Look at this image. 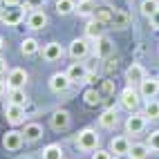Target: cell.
<instances>
[{
    "mask_svg": "<svg viewBox=\"0 0 159 159\" xmlns=\"http://www.w3.org/2000/svg\"><path fill=\"white\" fill-rule=\"evenodd\" d=\"M74 143H76L79 150L83 152H94L99 148V134L94 128H83L79 134H76V139H74Z\"/></svg>",
    "mask_w": 159,
    "mask_h": 159,
    "instance_id": "1",
    "label": "cell"
},
{
    "mask_svg": "<svg viewBox=\"0 0 159 159\" xmlns=\"http://www.w3.org/2000/svg\"><path fill=\"white\" fill-rule=\"evenodd\" d=\"M119 99H121V105L128 112H137V110H139V105H141V94H139V90H137L134 85L123 88L121 94H119Z\"/></svg>",
    "mask_w": 159,
    "mask_h": 159,
    "instance_id": "2",
    "label": "cell"
},
{
    "mask_svg": "<svg viewBox=\"0 0 159 159\" xmlns=\"http://www.w3.org/2000/svg\"><path fill=\"white\" fill-rule=\"evenodd\" d=\"M2 25H7V27H16V25H20L25 20V5H18V7H7V9H2Z\"/></svg>",
    "mask_w": 159,
    "mask_h": 159,
    "instance_id": "3",
    "label": "cell"
},
{
    "mask_svg": "<svg viewBox=\"0 0 159 159\" xmlns=\"http://www.w3.org/2000/svg\"><path fill=\"white\" fill-rule=\"evenodd\" d=\"M146 123H148V116L143 112H130V116L125 119V132L128 134H139L146 130Z\"/></svg>",
    "mask_w": 159,
    "mask_h": 159,
    "instance_id": "4",
    "label": "cell"
},
{
    "mask_svg": "<svg viewBox=\"0 0 159 159\" xmlns=\"http://www.w3.org/2000/svg\"><path fill=\"white\" fill-rule=\"evenodd\" d=\"M90 43L85 38H74L72 43H70V47H67V54L74 58V61H83L88 54H90Z\"/></svg>",
    "mask_w": 159,
    "mask_h": 159,
    "instance_id": "5",
    "label": "cell"
},
{
    "mask_svg": "<svg viewBox=\"0 0 159 159\" xmlns=\"http://www.w3.org/2000/svg\"><path fill=\"white\" fill-rule=\"evenodd\" d=\"M65 72H67V76L72 79V83L88 81V76H90V70H88V65H85V63H81V61H74V63H70V67H67Z\"/></svg>",
    "mask_w": 159,
    "mask_h": 159,
    "instance_id": "6",
    "label": "cell"
},
{
    "mask_svg": "<svg viewBox=\"0 0 159 159\" xmlns=\"http://www.w3.org/2000/svg\"><path fill=\"white\" fill-rule=\"evenodd\" d=\"M112 54H114V43L105 34L94 40V56L97 58H110Z\"/></svg>",
    "mask_w": 159,
    "mask_h": 159,
    "instance_id": "7",
    "label": "cell"
},
{
    "mask_svg": "<svg viewBox=\"0 0 159 159\" xmlns=\"http://www.w3.org/2000/svg\"><path fill=\"white\" fill-rule=\"evenodd\" d=\"M49 90L52 92H67L70 85H72V79L67 76V72H56L49 76Z\"/></svg>",
    "mask_w": 159,
    "mask_h": 159,
    "instance_id": "8",
    "label": "cell"
},
{
    "mask_svg": "<svg viewBox=\"0 0 159 159\" xmlns=\"http://www.w3.org/2000/svg\"><path fill=\"white\" fill-rule=\"evenodd\" d=\"M27 72L23 70V67H14V70H9V74H7V88L9 90H16V88H25V83H27Z\"/></svg>",
    "mask_w": 159,
    "mask_h": 159,
    "instance_id": "9",
    "label": "cell"
},
{
    "mask_svg": "<svg viewBox=\"0 0 159 159\" xmlns=\"http://www.w3.org/2000/svg\"><path fill=\"white\" fill-rule=\"evenodd\" d=\"M137 90H139V94H141V99H155L157 94H159V81L157 79H143L139 85H137Z\"/></svg>",
    "mask_w": 159,
    "mask_h": 159,
    "instance_id": "10",
    "label": "cell"
},
{
    "mask_svg": "<svg viewBox=\"0 0 159 159\" xmlns=\"http://www.w3.org/2000/svg\"><path fill=\"white\" fill-rule=\"evenodd\" d=\"M130 146H132V141H130L125 134H116V137H112L108 150L114 152V155H128V152H130Z\"/></svg>",
    "mask_w": 159,
    "mask_h": 159,
    "instance_id": "11",
    "label": "cell"
},
{
    "mask_svg": "<svg viewBox=\"0 0 159 159\" xmlns=\"http://www.w3.org/2000/svg\"><path fill=\"white\" fill-rule=\"evenodd\" d=\"M5 116H7V121L11 123V125H20V123H25V108L23 105H14V103H7V110H5Z\"/></svg>",
    "mask_w": 159,
    "mask_h": 159,
    "instance_id": "12",
    "label": "cell"
},
{
    "mask_svg": "<svg viewBox=\"0 0 159 159\" xmlns=\"http://www.w3.org/2000/svg\"><path fill=\"white\" fill-rule=\"evenodd\" d=\"M143 79H146L143 65H139V63H132V65H128V70H125V81H128V85H139Z\"/></svg>",
    "mask_w": 159,
    "mask_h": 159,
    "instance_id": "13",
    "label": "cell"
},
{
    "mask_svg": "<svg viewBox=\"0 0 159 159\" xmlns=\"http://www.w3.org/2000/svg\"><path fill=\"white\" fill-rule=\"evenodd\" d=\"M40 54H43V58H45V61L54 63V61H61V58H63L65 49L61 47V43H47V45L40 47Z\"/></svg>",
    "mask_w": 159,
    "mask_h": 159,
    "instance_id": "14",
    "label": "cell"
},
{
    "mask_svg": "<svg viewBox=\"0 0 159 159\" xmlns=\"http://www.w3.org/2000/svg\"><path fill=\"white\" fill-rule=\"evenodd\" d=\"M23 141H25V137L18 130H7L2 134V146L7 148V150H18V148L23 146Z\"/></svg>",
    "mask_w": 159,
    "mask_h": 159,
    "instance_id": "15",
    "label": "cell"
},
{
    "mask_svg": "<svg viewBox=\"0 0 159 159\" xmlns=\"http://www.w3.org/2000/svg\"><path fill=\"white\" fill-rule=\"evenodd\" d=\"M27 27L34 29V31L45 29L47 27V14L43 11V9H34V11L29 14V18H27Z\"/></svg>",
    "mask_w": 159,
    "mask_h": 159,
    "instance_id": "16",
    "label": "cell"
},
{
    "mask_svg": "<svg viewBox=\"0 0 159 159\" xmlns=\"http://www.w3.org/2000/svg\"><path fill=\"white\" fill-rule=\"evenodd\" d=\"M116 123H119V116H116V110L114 108H108V110H103L101 116H99V125L103 130H112L116 128Z\"/></svg>",
    "mask_w": 159,
    "mask_h": 159,
    "instance_id": "17",
    "label": "cell"
},
{
    "mask_svg": "<svg viewBox=\"0 0 159 159\" xmlns=\"http://www.w3.org/2000/svg\"><path fill=\"white\" fill-rule=\"evenodd\" d=\"M130 25V16L123 11V9H114L112 11V18H110V27L112 29H125Z\"/></svg>",
    "mask_w": 159,
    "mask_h": 159,
    "instance_id": "18",
    "label": "cell"
},
{
    "mask_svg": "<svg viewBox=\"0 0 159 159\" xmlns=\"http://www.w3.org/2000/svg\"><path fill=\"white\" fill-rule=\"evenodd\" d=\"M105 27H108V25H103L101 20H97V18H92L90 23L85 25V36H88V38H92V40H97V38H101V36H103V31H105Z\"/></svg>",
    "mask_w": 159,
    "mask_h": 159,
    "instance_id": "19",
    "label": "cell"
},
{
    "mask_svg": "<svg viewBox=\"0 0 159 159\" xmlns=\"http://www.w3.org/2000/svg\"><path fill=\"white\" fill-rule=\"evenodd\" d=\"M70 125V112L67 110H56L52 114V128L54 130H65Z\"/></svg>",
    "mask_w": 159,
    "mask_h": 159,
    "instance_id": "20",
    "label": "cell"
},
{
    "mask_svg": "<svg viewBox=\"0 0 159 159\" xmlns=\"http://www.w3.org/2000/svg\"><path fill=\"white\" fill-rule=\"evenodd\" d=\"M23 137H25V141H38L43 137V125L40 123H25Z\"/></svg>",
    "mask_w": 159,
    "mask_h": 159,
    "instance_id": "21",
    "label": "cell"
},
{
    "mask_svg": "<svg viewBox=\"0 0 159 159\" xmlns=\"http://www.w3.org/2000/svg\"><path fill=\"white\" fill-rule=\"evenodd\" d=\"M20 52H23V56H34V54L40 52V43L29 36V38H25L23 43H20Z\"/></svg>",
    "mask_w": 159,
    "mask_h": 159,
    "instance_id": "22",
    "label": "cell"
},
{
    "mask_svg": "<svg viewBox=\"0 0 159 159\" xmlns=\"http://www.w3.org/2000/svg\"><path fill=\"white\" fill-rule=\"evenodd\" d=\"M7 99H9V103H14V105H27V92H25V88H16V90H9L7 92Z\"/></svg>",
    "mask_w": 159,
    "mask_h": 159,
    "instance_id": "23",
    "label": "cell"
},
{
    "mask_svg": "<svg viewBox=\"0 0 159 159\" xmlns=\"http://www.w3.org/2000/svg\"><path fill=\"white\" fill-rule=\"evenodd\" d=\"M83 101H85V105H90V108H94V105H99L103 101V94L97 90V88H90L83 92Z\"/></svg>",
    "mask_w": 159,
    "mask_h": 159,
    "instance_id": "24",
    "label": "cell"
},
{
    "mask_svg": "<svg viewBox=\"0 0 159 159\" xmlns=\"http://www.w3.org/2000/svg\"><path fill=\"white\" fill-rule=\"evenodd\" d=\"M76 11V2L74 0H56V14L58 16H70Z\"/></svg>",
    "mask_w": 159,
    "mask_h": 159,
    "instance_id": "25",
    "label": "cell"
},
{
    "mask_svg": "<svg viewBox=\"0 0 159 159\" xmlns=\"http://www.w3.org/2000/svg\"><path fill=\"white\" fill-rule=\"evenodd\" d=\"M63 157H65V152L58 143H49L43 148V159H63Z\"/></svg>",
    "mask_w": 159,
    "mask_h": 159,
    "instance_id": "26",
    "label": "cell"
},
{
    "mask_svg": "<svg viewBox=\"0 0 159 159\" xmlns=\"http://www.w3.org/2000/svg\"><path fill=\"white\" fill-rule=\"evenodd\" d=\"M94 9H97V5L92 0H79L76 2V14L79 16H94Z\"/></svg>",
    "mask_w": 159,
    "mask_h": 159,
    "instance_id": "27",
    "label": "cell"
},
{
    "mask_svg": "<svg viewBox=\"0 0 159 159\" xmlns=\"http://www.w3.org/2000/svg\"><path fill=\"white\" fill-rule=\"evenodd\" d=\"M143 114L148 116V119H159V101L157 99H148L146 101V108H143Z\"/></svg>",
    "mask_w": 159,
    "mask_h": 159,
    "instance_id": "28",
    "label": "cell"
},
{
    "mask_svg": "<svg viewBox=\"0 0 159 159\" xmlns=\"http://www.w3.org/2000/svg\"><path fill=\"white\" fill-rule=\"evenodd\" d=\"M148 152H150V148H148L146 143H132L128 155H130L132 159H146V157H148Z\"/></svg>",
    "mask_w": 159,
    "mask_h": 159,
    "instance_id": "29",
    "label": "cell"
},
{
    "mask_svg": "<svg viewBox=\"0 0 159 159\" xmlns=\"http://www.w3.org/2000/svg\"><path fill=\"white\" fill-rule=\"evenodd\" d=\"M157 9H159V0H143V2H141V16L150 18Z\"/></svg>",
    "mask_w": 159,
    "mask_h": 159,
    "instance_id": "30",
    "label": "cell"
},
{
    "mask_svg": "<svg viewBox=\"0 0 159 159\" xmlns=\"http://www.w3.org/2000/svg\"><path fill=\"white\" fill-rule=\"evenodd\" d=\"M112 11H114V9H108V7H103V9H94V16H92V18H97V20H101L103 25H108V27H110Z\"/></svg>",
    "mask_w": 159,
    "mask_h": 159,
    "instance_id": "31",
    "label": "cell"
},
{
    "mask_svg": "<svg viewBox=\"0 0 159 159\" xmlns=\"http://www.w3.org/2000/svg\"><path fill=\"white\" fill-rule=\"evenodd\" d=\"M146 146L150 148L152 152H159V130H152L150 134H148V141H146Z\"/></svg>",
    "mask_w": 159,
    "mask_h": 159,
    "instance_id": "32",
    "label": "cell"
},
{
    "mask_svg": "<svg viewBox=\"0 0 159 159\" xmlns=\"http://www.w3.org/2000/svg\"><path fill=\"white\" fill-rule=\"evenodd\" d=\"M45 2H47V0H25V7L34 11V9H43V7H45Z\"/></svg>",
    "mask_w": 159,
    "mask_h": 159,
    "instance_id": "33",
    "label": "cell"
},
{
    "mask_svg": "<svg viewBox=\"0 0 159 159\" xmlns=\"http://www.w3.org/2000/svg\"><path fill=\"white\" fill-rule=\"evenodd\" d=\"M92 159H112V152L103 150V148H97V150L92 152Z\"/></svg>",
    "mask_w": 159,
    "mask_h": 159,
    "instance_id": "34",
    "label": "cell"
},
{
    "mask_svg": "<svg viewBox=\"0 0 159 159\" xmlns=\"http://www.w3.org/2000/svg\"><path fill=\"white\" fill-rule=\"evenodd\" d=\"M148 20H150V27L159 31V9H157V11H155V14H152L150 18H148Z\"/></svg>",
    "mask_w": 159,
    "mask_h": 159,
    "instance_id": "35",
    "label": "cell"
},
{
    "mask_svg": "<svg viewBox=\"0 0 159 159\" xmlns=\"http://www.w3.org/2000/svg\"><path fill=\"white\" fill-rule=\"evenodd\" d=\"M105 70H108V74H112L116 70V61H108V65H105Z\"/></svg>",
    "mask_w": 159,
    "mask_h": 159,
    "instance_id": "36",
    "label": "cell"
},
{
    "mask_svg": "<svg viewBox=\"0 0 159 159\" xmlns=\"http://www.w3.org/2000/svg\"><path fill=\"white\" fill-rule=\"evenodd\" d=\"M5 72H7V61H5L2 56H0V76H2Z\"/></svg>",
    "mask_w": 159,
    "mask_h": 159,
    "instance_id": "37",
    "label": "cell"
},
{
    "mask_svg": "<svg viewBox=\"0 0 159 159\" xmlns=\"http://www.w3.org/2000/svg\"><path fill=\"white\" fill-rule=\"evenodd\" d=\"M23 0H5V7H18Z\"/></svg>",
    "mask_w": 159,
    "mask_h": 159,
    "instance_id": "38",
    "label": "cell"
},
{
    "mask_svg": "<svg viewBox=\"0 0 159 159\" xmlns=\"http://www.w3.org/2000/svg\"><path fill=\"white\" fill-rule=\"evenodd\" d=\"M7 90H9V88H7V83L0 81V97H2V94H7Z\"/></svg>",
    "mask_w": 159,
    "mask_h": 159,
    "instance_id": "39",
    "label": "cell"
},
{
    "mask_svg": "<svg viewBox=\"0 0 159 159\" xmlns=\"http://www.w3.org/2000/svg\"><path fill=\"white\" fill-rule=\"evenodd\" d=\"M114 159H132L130 155H114Z\"/></svg>",
    "mask_w": 159,
    "mask_h": 159,
    "instance_id": "40",
    "label": "cell"
},
{
    "mask_svg": "<svg viewBox=\"0 0 159 159\" xmlns=\"http://www.w3.org/2000/svg\"><path fill=\"white\" fill-rule=\"evenodd\" d=\"M5 47V40H2V36H0V49H2Z\"/></svg>",
    "mask_w": 159,
    "mask_h": 159,
    "instance_id": "41",
    "label": "cell"
},
{
    "mask_svg": "<svg viewBox=\"0 0 159 159\" xmlns=\"http://www.w3.org/2000/svg\"><path fill=\"white\" fill-rule=\"evenodd\" d=\"M0 18H2V9H0Z\"/></svg>",
    "mask_w": 159,
    "mask_h": 159,
    "instance_id": "42",
    "label": "cell"
},
{
    "mask_svg": "<svg viewBox=\"0 0 159 159\" xmlns=\"http://www.w3.org/2000/svg\"><path fill=\"white\" fill-rule=\"evenodd\" d=\"M0 5H5V0H0Z\"/></svg>",
    "mask_w": 159,
    "mask_h": 159,
    "instance_id": "43",
    "label": "cell"
},
{
    "mask_svg": "<svg viewBox=\"0 0 159 159\" xmlns=\"http://www.w3.org/2000/svg\"><path fill=\"white\" fill-rule=\"evenodd\" d=\"M157 81H159V76H157Z\"/></svg>",
    "mask_w": 159,
    "mask_h": 159,
    "instance_id": "44",
    "label": "cell"
},
{
    "mask_svg": "<svg viewBox=\"0 0 159 159\" xmlns=\"http://www.w3.org/2000/svg\"><path fill=\"white\" fill-rule=\"evenodd\" d=\"M23 2H25V0H23Z\"/></svg>",
    "mask_w": 159,
    "mask_h": 159,
    "instance_id": "45",
    "label": "cell"
}]
</instances>
